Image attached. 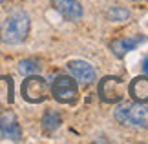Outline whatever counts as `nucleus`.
<instances>
[{"mask_svg": "<svg viewBox=\"0 0 148 144\" xmlns=\"http://www.w3.org/2000/svg\"><path fill=\"white\" fill-rule=\"evenodd\" d=\"M99 97L102 102L106 104H115V102L123 100L124 95H126V84H124L123 78L119 77H104L99 82Z\"/></svg>", "mask_w": 148, "mask_h": 144, "instance_id": "5", "label": "nucleus"}, {"mask_svg": "<svg viewBox=\"0 0 148 144\" xmlns=\"http://www.w3.org/2000/svg\"><path fill=\"white\" fill-rule=\"evenodd\" d=\"M38 70H40V66H38V62L33 60V59H26V60L18 62V73H22V75H33Z\"/></svg>", "mask_w": 148, "mask_h": 144, "instance_id": "13", "label": "nucleus"}, {"mask_svg": "<svg viewBox=\"0 0 148 144\" xmlns=\"http://www.w3.org/2000/svg\"><path fill=\"white\" fill-rule=\"evenodd\" d=\"M132 2H139V0H132Z\"/></svg>", "mask_w": 148, "mask_h": 144, "instance_id": "15", "label": "nucleus"}, {"mask_svg": "<svg viewBox=\"0 0 148 144\" xmlns=\"http://www.w3.org/2000/svg\"><path fill=\"white\" fill-rule=\"evenodd\" d=\"M51 5H53L57 13H60L66 20H71V22L82 18L84 15L82 5L77 0H51Z\"/></svg>", "mask_w": 148, "mask_h": 144, "instance_id": "8", "label": "nucleus"}, {"mask_svg": "<svg viewBox=\"0 0 148 144\" xmlns=\"http://www.w3.org/2000/svg\"><path fill=\"white\" fill-rule=\"evenodd\" d=\"M143 70H145V73L148 75V57H146V59L143 60Z\"/></svg>", "mask_w": 148, "mask_h": 144, "instance_id": "14", "label": "nucleus"}, {"mask_svg": "<svg viewBox=\"0 0 148 144\" xmlns=\"http://www.w3.org/2000/svg\"><path fill=\"white\" fill-rule=\"evenodd\" d=\"M68 70H70L71 77L81 84H92L95 80V70L86 60H71L68 64Z\"/></svg>", "mask_w": 148, "mask_h": 144, "instance_id": "7", "label": "nucleus"}, {"mask_svg": "<svg viewBox=\"0 0 148 144\" xmlns=\"http://www.w3.org/2000/svg\"><path fill=\"white\" fill-rule=\"evenodd\" d=\"M143 37L141 35H135V37H119L115 40H112V44H110V49L113 51V55L119 57V59H123L124 55L128 53V51H132L135 49L137 46L143 42Z\"/></svg>", "mask_w": 148, "mask_h": 144, "instance_id": "9", "label": "nucleus"}, {"mask_svg": "<svg viewBox=\"0 0 148 144\" xmlns=\"http://www.w3.org/2000/svg\"><path fill=\"white\" fill-rule=\"evenodd\" d=\"M106 18L112 22H124L130 18V9L123 8V5H113L106 11Z\"/></svg>", "mask_w": 148, "mask_h": 144, "instance_id": "11", "label": "nucleus"}, {"mask_svg": "<svg viewBox=\"0 0 148 144\" xmlns=\"http://www.w3.org/2000/svg\"><path fill=\"white\" fill-rule=\"evenodd\" d=\"M128 93L135 102H148V77H135L128 86Z\"/></svg>", "mask_w": 148, "mask_h": 144, "instance_id": "10", "label": "nucleus"}, {"mask_svg": "<svg viewBox=\"0 0 148 144\" xmlns=\"http://www.w3.org/2000/svg\"><path fill=\"white\" fill-rule=\"evenodd\" d=\"M113 117L124 128L146 130L148 128V108L143 106V102H123L115 108Z\"/></svg>", "mask_w": 148, "mask_h": 144, "instance_id": "2", "label": "nucleus"}, {"mask_svg": "<svg viewBox=\"0 0 148 144\" xmlns=\"http://www.w3.org/2000/svg\"><path fill=\"white\" fill-rule=\"evenodd\" d=\"M29 27H31V20L27 16V13H24V11H15L0 26V40L8 46L22 44L27 38Z\"/></svg>", "mask_w": 148, "mask_h": 144, "instance_id": "1", "label": "nucleus"}, {"mask_svg": "<svg viewBox=\"0 0 148 144\" xmlns=\"http://www.w3.org/2000/svg\"><path fill=\"white\" fill-rule=\"evenodd\" d=\"M2 2H5V0H0V4H2Z\"/></svg>", "mask_w": 148, "mask_h": 144, "instance_id": "16", "label": "nucleus"}, {"mask_svg": "<svg viewBox=\"0 0 148 144\" xmlns=\"http://www.w3.org/2000/svg\"><path fill=\"white\" fill-rule=\"evenodd\" d=\"M42 126H44V130L46 131H55L57 128L60 126V117H59V113H55V111H46L44 113V117H42Z\"/></svg>", "mask_w": 148, "mask_h": 144, "instance_id": "12", "label": "nucleus"}, {"mask_svg": "<svg viewBox=\"0 0 148 144\" xmlns=\"http://www.w3.org/2000/svg\"><path fill=\"white\" fill-rule=\"evenodd\" d=\"M0 139L2 141H22V130L18 124V119L13 111H2L0 113Z\"/></svg>", "mask_w": 148, "mask_h": 144, "instance_id": "6", "label": "nucleus"}, {"mask_svg": "<svg viewBox=\"0 0 148 144\" xmlns=\"http://www.w3.org/2000/svg\"><path fill=\"white\" fill-rule=\"evenodd\" d=\"M49 91L57 102H60V104H71V102L77 100V95H79L77 80H73L68 75H59L53 80Z\"/></svg>", "mask_w": 148, "mask_h": 144, "instance_id": "3", "label": "nucleus"}, {"mask_svg": "<svg viewBox=\"0 0 148 144\" xmlns=\"http://www.w3.org/2000/svg\"><path fill=\"white\" fill-rule=\"evenodd\" d=\"M20 91H22V97H24L27 102L38 104V102L48 99L49 86L42 77H38V75L33 73V75H27V78L22 82V89Z\"/></svg>", "mask_w": 148, "mask_h": 144, "instance_id": "4", "label": "nucleus"}]
</instances>
